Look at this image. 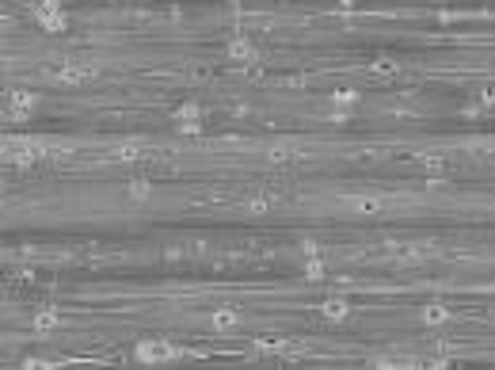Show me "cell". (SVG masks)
Wrapping results in <instances>:
<instances>
[{"label": "cell", "instance_id": "cell-1", "mask_svg": "<svg viewBox=\"0 0 495 370\" xmlns=\"http://www.w3.org/2000/svg\"><path fill=\"white\" fill-rule=\"evenodd\" d=\"M42 77L53 80V85H88V80L99 77V69H96V65H84V62L57 58V62H46L42 65Z\"/></svg>", "mask_w": 495, "mask_h": 370}, {"label": "cell", "instance_id": "cell-2", "mask_svg": "<svg viewBox=\"0 0 495 370\" xmlns=\"http://www.w3.org/2000/svg\"><path fill=\"white\" fill-rule=\"evenodd\" d=\"M46 153H50V141H35V138H8L4 141V161L19 164V168L46 161Z\"/></svg>", "mask_w": 495, "mask_h": 370}, {"label": "cell", "instance_id": "cell-3", "mask_svg": "<svg viewBox=\"0 0 495 370\" xmlns=\"http://www.w3.org/2000/svg\"><path fill=\"white\" fill-rule=\"evenodd\" d=\"M434 252H438V248H434L431 240H385V256L396 263H423V260H431Z\"/></svg>", "mask_w": 495, "mask_h": 370}, {"label": "cell", "instance_id": "cell-4", "mask_svg": "<svg viewBox=\"0 0 495 370\" xmlns=\"http://www.w3.org/2000/svg\"><path fill=\"white\" fill-rule=\"evenodd\" d=\"M30 16H35V24L42 27V31H50V35H61L69 27V16H65V8H61V0H35Z\"/></svg>", "mask_w": 495, "mask_h": 370}, {"label": "cell", "instance_id": "cell-5", "mask_svg": "<svg viewBox=\"0 0 495 370\" xmlns=\"http://www.w3.org/2000/svg\"><path fill=\"white\" fill-rule=\"evenodd\" d=\"M35 92H27V88H12L8 92V100H4V118L8 123H23V118L35 111Z\"/></svg>", "mask_w": 495, "mask_h": 370}, {"label": "cell", "instance_id": "cell-6", "mask_svg": "<svg viewBox=\"0 0 495 370\" xmlns=\"http://www.w3.org/2000/svg\"><path fill=\"white\" fill-rule=\"evenodd\" d=\"M175 355H179V347H172L168 340H141L134 347L137 362H164V359H175Z\"/></svg>", "mask_w": 495, "mask_h": 370}, {"label": "cell", "instance_id": "cell-7", "mask_svg": "<svg viewBox=\"0 0 495 370\" xmlns=\"http://www.w3.org/2000/svg\"><path fill=\"white\" fill-rule=\"evenodd\" d=\"M107 161H118V164H129V161H152V146H145V141H122V146L107 149Z\"/></svg>", "mask_w": 495, "mask_h": 370}, {"label": "cell", "instance_id": "cell-8", "mask_svg": "<svg viewBox=\"0 0 495 370\" xmlns=\"http://www.w3.org/2000/svg\"><path fill=\"white\" fill-rule=\"evenodd\" d=\"M175 126H179L183 134H202V107L198 103H183V107H175Z\"/></svg>", "mask_w": 495, "mask_h": 370}, {"label": "cell", "instance_id": "cell-9", "mask_svg": "<svg viewBox=\"0 0 495 370\" xmlns=\"http://www.w3.org/2000/svg\"><path fill=\"white\" fill-rule=\"evenodd\" d=\"M251 351H255V355H278V359H282V355H297L294 347H289L286 336H259L255 344H251Z\"/></svg>", "mask_w": 495, "mask_h": 370}, {"label": "cell", "instance_id": "cell-10", "mask_svg": "<svg viewBox=\"0 0 495 370\" xmlns=\"http://www.w3.org/2000/svg\"><path fill=\"white\" fill-rule=\"evenodd\" d=\"M320 317H324V321H335V324L347 321V317H350V301L343 298V294H332V298L320 301Z\"/></svg>", "mask_w": 495, "mask_h": 370}, {"label": "cell", "instance_id": "cell-11", "mask_svg": "<svg viewBox=\"0 0 495 370\" xmlns=\"http://www.w3.org/2000/svg\"><path fill=\"white\" fill-rule=\"evenodd\" d=\"M30 324H35V332L42 336V332L61 328V324H65V313H61V309H53V306H42V309L35 313V321H30Z\"/></svg>", "mask_w": 495, "mask_h": 370}, {"label": "cell", "instance_id": "cell-12", "mask_svg": "<svg viewBox=\"0 0 495 370\" xmlns=\"http://www.w3.org/2000/svg\"><path fill=\"white\" fill-rule=\"evenodd\" d=\"M267 161H271V164H294V161H301V146H294V141H278V146L267 149Z\"/></svg>", "mask_w": 495, "mask_h": 370}, {"label": "cell", "instance_id": "cell-13", "mask_svg": "<svg viewBox=\"0 0 495 370\" xmlns=\"http://www.w3.org/2000/svg\"><path fill=\"white\" fill-rule=\"evenodd\" d=\"M225 54L233 58V62H255V46H251V42L244 39V35H233V39H228Z\"/></svg>", "mask_w": 495, "mask_h": 370}, {"label": "cell", "instance_id": "cell-14", "mask_svg": "<svg viewBox=\"0 0 495 370\" xmlns=\"http://www.w3.org/2000/svg\"><path fill=\"white\" fill-rule=\"evenodd\" d=\"M210 324H213L217 332H233L236 324H240V309H233V306H221V309H213Z\"/></svg>", "mask_w": 495, "mask_h": 370}, {"label": "cell", "instance_id": "cell-15", "mask_svg": "<svg viewBox=\"0 0 495 370\" xmlns=\"http://www.w3.org/2000/svg\"><path fill=\"white\" fill-rule=\"evenodd\" d=\"M347 206L362 210V214H377V210H385V199H381V195H350Z\"/></svg>", "mask_w": 495, "mask_h": 370}, {"label": "cell", "instance_id": "cell-16", "mask_svg": "<svg viewBox=\"0 0 495 370\" xmlns=\"http://www.w3.org/2000/svg\"><path fill=\"white\" fill-rule=\"evenodd\" d=\"M373 367H419L415 355H404V351H393V355H373Z\"/></svg>", "mask_w": 495, "mask_h": 370}, {"label": "cell", "instance_id": "cell-17", "mask_svg": "<svg viewBox=\"0 0 495 370\" xmlns=\"http://www.w3.org/2000/svg\"><path fill=\"white\" fill-rule=\"evenodd\" d=\"M449 306H442V301H431V306H423V324H446L449 321Z\"/></svg>", "mask_w": 495, "mask_h": 370}, {"label": "cell", "instance_id": "cell-18", "mask_svg": "<svg viewBox=\"0 0 495 370\" xmlns=\"http://www.w3.org/2000/svg\"><path fill=\"white\" fill-rule=\"evenodd\" d=\"M149 195H152L149 179H129V184H126V199L129 202H149Z\"/></svg>", "mask_w": 495, "mask_h": 370}, {"label": "cell", "instance_id": "cell-19", "mask_svg": "<svg viewBox=\"0 0 495 370\" xmlns=\"http://www.w3.org/2000/svg\"><path fill=\"white\" fill-rule=\"evenodd\" d=\"M476 111H495V85L480 88V100H476V107H469V115H476Z\"/></svg>", "mask_w": 495, "mask_h": 370}, {"label": "cell", "instance_id": "cell-20", "mask_svg": "<svg viewBox=\"0 0 495 370\" xmlns=\"http://www.w3.org/2000/svg\"><path fill=\"white\" fill-rule=\"evenodd\" d=\"M327 271H324V260H320V256H309V260H305V279H312V283H316V279H324Z\"/></svg>", "mask_w": 495, "mask_h": 370}, {"label": "cell", "instance_id": "cell-21", "mask_svg": "<svg viewBox=\"0 0 495 370\" xmlns=\"http://www.w3.org/2000/svg\"><path fill=\"white\" fill-rule=\"evenodd\" d=\"M370 73L388 77V73H396V62H393V58H373V62H370Z\"/></svg>", "mask_w": 495, "mask_h": 370}, {"label": "cell", "instance_id": "cell-22", "mask_svg": "<svg viewBox=\"0 0 495 370\" xmlns=\"http://www.w3.org/2000/svg\"><path fill=\"white\" fill-rule=\"evenodd\" d=\"M332 103H335L339 111H347V107H354V103H358V92H354V88H347V92H335Z\"/></svg>", "mask_w": 495, "mask_h": 370}, {"label": "cell", "instance_id": "cell-23", "mask_svg": "<svg viewBox=\"0 0 495 370\" xmlns=\"http://www.w3.org/2000/svg\"><path fill=\"white\" fill-rule=\"evenodd\" d=\"M472 153H476V157H487V161H495V138L472 141Z\"/></svg>", "mask_w": 495, "mask_h": 370}, {"label": "cell", "instance_id": "cell-24", "mask_svg": "<svg viewBox=\"0 0 495 370\" xmlns=\"http://www.w3.org/2000/svg\"><path fill=\"white\" fill-rule=\"evenodd\" d=\"M274 202H278V195H251L248 206H251V210H271Z\"/></svg>", "mask_w": 495, "mask_h": 370}, {"label": "cell", "instance_id": "cell-25", "mask_svg": "<svg viewBox=\"0 0 495 370\" xmlns=\"http://www.w3.org/2000/svg\"><path fill=\"white\" fill-rule=\"evenodd\" d=\"M423 168L431 172V176H442V172H446V164H442L438 157H423Z\"/></svg>", "mask_w": 495, "mask_h": 370}, {"label": "cell", "instance_id": "cell-26", "mask_svg": "<svg viewBox=\"0 0 495 370\" xmlns=\"http://www.w3.org/2000/svg\"><path fill=\"white\" fill-rule=\"evenodd\" d=\"M301 252H305V260H309V256H320V245L316 240H301Z\"/></svg>", "mask_w": 495, "mask_h": 370}]
</instances>
